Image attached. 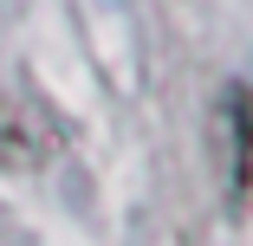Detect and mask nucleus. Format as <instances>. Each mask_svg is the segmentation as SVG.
Wrapping results in <instances>:
<instances>
[{
	"instance_id": "obj_1",
	"label": "nucleus",
	"mask_w": 253,
	"mask_h": 246,
	"mask_svg": "<svg viewBox=\"0 0 253 246\" xmlns=\"http://www.w3.org/2000/svg\"><path fill=\"white\" fill-rule=\"evenodd\" d=\"M59 117L39 104V97L26 91V84H13V91H0V169L7 175H33V169H45L59 156Z\"/></svg>"
},
{
	"instance_id": "obj_2",
	"label": "nucleus",
	"mask_w": 253,
	"mask_h": 246,
	"mask_svg": "<svg viewBox=\"0 0 253 246\" xmlns=\"http://www.w3.org/2000/svg\"><path fill=\"white\" fill-rule=\"evenodd\" d=\"M214 169L227 201H247V84H227L221 104H214Z\"/></svg>"
}]
</instances>
